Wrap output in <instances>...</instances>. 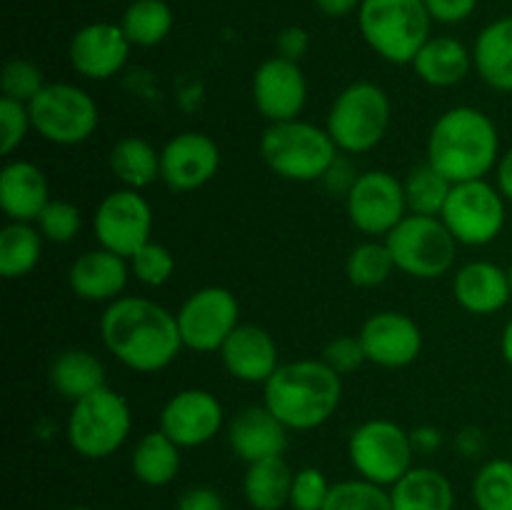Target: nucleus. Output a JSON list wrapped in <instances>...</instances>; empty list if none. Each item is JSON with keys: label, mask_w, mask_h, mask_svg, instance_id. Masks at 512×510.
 I'll return each mask as SVG.
<instances>
[{"label": "nucleus", "mask_w": 512, "mask_h": 510, "mask_svg": "<svg viewBox=\"0 0 512 510\" xmlns=\"http://www.w3.org/2000/svg\"><path fill=\"white\" fill-rule=\"evenodd\" d=\"M500 353H503L505 363L512 368V318L505 323L503 335H500Z\"/></svg>", "instance_id": "51"}, {"label": "nucleus", "mask_w": 512, "mask_h": 510, "mask_svg": "<svg viewBox=\"0 0 512 510\" xmlns=\"http://www.w3.org/2000/svg\"><path fill=\"white\" fill-rule=\"evenodd\" d=\"M358 175L360 173H355L353 163H350L348 158H343V155H338V158H335V163L330 165V170L325 173V178L320 180V183L328 188V193L338 195V198H348L350 188L355 185Z\"/></svg>", "instance_id": "45"}, {"label": "nucleus", "mask_w": 512, "mask_h": 510, "mask_svg": "<svg viewBox=\"0 0 512 510\" xmlns=\"http://www.w3.org/2000/svg\"><path fill=\"white\" fill-rule=\"evenodd\" d=\"M320 13H325L328 18H345L353 10H360L363 0H315Z\"/></svg>", "instance_id": "48"}, {"label": "nucleus", "mask_w": 512, "mask_h": 510, "mask_svg": "<svg viewBox=\"0 0 512 510\" xmlns=\"http://www.w3.org/2000/svg\"><path fill=\"white\" fill-rule=\"evenodd\" d=\"M323 510H395L390 488L375 485L370 480L353 478L335 483L330 488L328 503Z\"/></svg>", "instance_id": "37"}, {"label": "nucleus", "mask_w": 512, "mask_h": 510, "mask_svg": "<svg viewBox=\"0 0 512 510\" xmlns=\"http://www.w3.org/2000/svg\"><path fill=\"white\" fill-rule=\"evenodd\" d=\"M133 430V410L125 395L118 390L98 388L95 393L70 403L65 435L73 448L85 460H103L118 453Z\"/></svg>", "instance_id": "6"}, {"label": "nucleus", "mask_w": 512, "mask_h": 510, "mask_svg": "<svg viewBox=\"0 0 512 510\" xmlns=\"http://www.w3.org/2000/svg\"><path fill=\"white\" fill-rule=\"evenodd\" d=\"M403 188L405 200H408V213L440 218L453 183H450L445 175H440L438 170L425 160L423 165H415V168L405 175Z\"/></svg>", "instance_id": "34"}, {"label": "nucleus", "mask_w": 512, "mask_h": 510, "mask_svg": "<svg viewBox=\"0 0 512 510\" xmlns=\"http://www.w3.org/2000/svg\"><path fill=\"white\" fill-rule=\"evenodd\" d=\"M223 425V403L218 395L203 388L180 390L160 410V430L180 448H198L210 443L223 430Z\"/></svg>", "instance_id": "16"}, {"label": "nucleus", "mask_w": 512, "mask_h": 510, "mask_svg": "<svg viewBox=\"0 0 512 510\" xmlns=\"http://www.w3.org/2000/svg\"><path fill=\"white\" fill-rule=\"evenodd\" d=\"M65 510H95V508H88V505H73V508H65Z\"/></svg>", "instance_id": "52"}, {"label": "nucleus", "mask_w": 512, "mask_h": 510, "mask_svg": "<svg viewBox=\"0 0 512 510\" xmlns=\"http://www.w3.org/2000/svg\"><path fill=\"white\" fill-rule=\"evenodd\" d=\"M180 450L183 448L160 428L145 433L130 455V470L135 480L148 488L170 485L180 473Z\"/></svg>", "instance_id": "28"}, {"label": "nucleus", "mask_w": 512, "mask_h": 510, "mask_svg": "<svg viewBox=\"0 0 512 510\" xmlns=\"http://www.w3.org/2000/svg\"><path fill=\"white\" fill-rule=\"evenodd\" d=\"M505 203L508 200L503 198L498 185L488 183L485 178L453 183L440 220L458 240V245L483 248L503 233L505 220H508Z\"/></svg>", "instance_id": "11"}, {"label": "nucleus", "mask_w": 512, "mask_h": 510, "mask_svg": "<svg viewBox=\"0 0 512 510\" xmlns=\"http://www.w3.org/2000/svg\"><path fill=\"white\" fill-rule=\"evenodd\" d=\"M253 103L270 123L300 118L308 105V80L295 60L275 55L253 73Z\"/></svg>", "instance_id": "17"}, {"label": "nucleus", "mask_w": 512, "mask_h": 510, "mask_svg": "<svg viewBox=\"0 0 512 510\" xmlns=\"http://www.w3.org/2000/svg\"><path fill=\"white\" fill-rule=\"evenodd\" d=\"M45 238L35 223L8 220L0 230V275L5 280H18L33 273L43 255Z\"/></svg>", "instance_id": "32"}, {"label": "nucleus", "mask_w": 512, "mask_h": 510, "mask_svg": "<svg viewBox=\"0 0 512 510\" xmlns=\"http://www.w3.org/2000/svg\"><path fill=\"white\" fill-rule=\"evenodd\" d=\"M395 260L385 240L370 238L355 245L345 260V273L355 288H378L393 275Z\"/></svg>", "instance_id": "35"}, {"label": "nucleus", "mask_w": 512, "mask_h": 510, "mask_svg": "<svg viewBox=\"0 0 512 510\" xmlns=\"http://www.w3.org/2000/svg\"><path fill=\"white\" fill-rule=\"evenodd\" d=\"M50 185L30 160H10L0 170V208L15 223H35L50 203Z\"/></svg>", "instance_id": "24"}, {"label": "nucleus", "mask_w": 512, "mask_h": 510, "mask_svg": "<svg viewBox=\"0 0 512 510\" xmlns=\"http://www.w3.org/2000/svg\"><path fill=\"white\" fill-rule=\"evenodd\" d=\"M45 75L33 60L13 58L5 63L3 75H0V88H3V98L18 100V103L28 105L40 90L45 88Z\"/></svg>", "instance_id": "40"}, {"label": "nucleus", "mask_w": 512, "mask_h": 510, "mask_svg": "<svg viewBox=\"0 0 512 510\" xmlns=\"http://www.w3.org/2000/svg\"><path fill=\"white\" fill-rule=\"evenodd\" d=\"M395 268L418 280H435L455 265L458 240L433 215L408 213L385 238Z\"/></svg>", "instance_id": "9"}, {"label": "nucleus", "mask_w": 512, "mask_h": 510, "mask_svg": "<svg viewBox=\"0 0 512 510\" xmlns=\"http://www.w3.org/2000/svg\"><path fill=\"white\" fill-rule=\"evenodd\" d=\"M415 75L433 88H453L468 78L473 68V53L450 35H430L428 43L420 48L413 63Z\"/></svg>", "instance_id": "25"}, {"label": "nucleus", "mask_w": 512, "mask_h": 510, "mask_svg": "<svg viewBox=\"0 0 512 510\" xmlns=\"http://www.w3.org/2000/svg\"><path fill=\"white\" fill-rule=\"evenodd\" d=\"M473 500L478 510H512V460H488L473 480Z\"/></svg>", "instance_id": "36"}, {"label": "nucleus", "mask_w": 512, "mask_h": 510, "mask_svg": "<svg viewBox=\"0 0 512 510\" xmlns=\"http://www.w3.org/2000/svg\"><path fill=\"white\" fill-rule=\"evenodd\" d=\"M30 130H33V120H30L28 105L0 98V150H3V155L18 150Z\"/></svg>", "instance_id": "42"}, {"label": "nucleus", "mask_w": 512, "mask_h": 510, "mask_svg": "<svg viewBox=\"0 0 512 510\" xmlns=\"http://www.w3.org/2000/svg\"><path fill=\"white\" fill-rule=\"evenodd\" d=\"M343 403V378L323 360H290L263 385V405L288 430L320 428Z\"/></svg>", "instance_id": "3"}, {"label": "nucleus", "mask_w": 512, "mask_h": 510, "mask_svg": "<svg viewBox=\"0 0 512 510\" xmlns=\"http://www.w3.org/2000/svg\"><path fill=\"white\" fill-rule=\"evenodd\" d=\"M508 273H510V285H512V263H510V268H508Z\"/></svg>", "instance_id": "53"}, {"label": "nucleus", "mask_w": 512, "mask_h": 510, "mask_svg": "<svg viewBox=\"0 0 512 510\" xmlns=\"http://www.w3.org/2000/svg\"><path fill=\"white\" fill-rule=\"evenodd\" d=\"M333 485L328 483L320 468H300L293 475V488H290V508L293 510H323L328 503V495Z\"/></svg>", "instance_id": "41"}, {"label": "nucleus", "mask_w": 512, "mask_h": 510, "mask_svg": "<svg viewBox=\"0 0 512 510\" xmlns=\"http://www.w3.org/2000/svg\"><path fill=\"white\" fill-rule=\"evenodd\" d=\"M390 498L395 510H453L455 505L453 483L448 475L428 465H413L390 488Z\"/></svg>", "instance_id": "27"}, {"label": "nucleus", "mask_w": 512, "mask_h": 510, "mask_svg": "<svg viewBox=\"0 0 512 510\" xmlns=\"http://www.w3.org/2000/svg\"><path fill=\"white\" fill-rule=\"evenodd\" d=\"M225 370L240 383L265 385L280 368L278 343L270 330L255 323H240L220 348Z\"/></svg>", "instance_id": "20"}, {"label": "nucleus", "mask_w": 512, "mask_h": 510, "mask_svg": "<svg viewBox=\"0 0 512 510\" xmlns=\"http://www.w3.org/2000/svg\"><path fill=\"white\" fill-rule=\"evenodd\" d=\"M120 28L135 48H155L173 30V10L165 0H133L125 8Z\"/></svg>", "instance_id": "33"}, {"label": "nucleus", "mask_w": 512, "mask_h": 510, "mask_svg": "<svg viewBox=\"0 0 512 510\" xmlns=\"http://www.w3.org/2000/svg\"><path fill=\"white\" fill-rule=\"evenodd\" d=\"M110 170L123 188L145 190L160 180V150L140 135H125L110 148Z\"/></svg>", "instance_id": "31"}, {"label": "nucleus", "mask_w": 512, "mask_h": 510, "mask_svg": "<svg viewBox=\"0 0 512 510\" xmlns=\"http://www.w3.org/2000/svg\"><path fill=\"white\" fill-rule=\"evenodd\" d=\"M425 0H363L358 10L360 35L375 55L393 65H410L430 40Z\"/></svg>", "instance_id": "5"}, {"label": "nucleus", "mask_w": 512, "mask_h": 510, "mask_svg": "<svg viewBox=\"0 0 512 510\" xmlns=\"http://www.w3.org/2000/svg\"><path fill=\"white\" fill-rule=\"evenodd\" d=\"M413 435L388 418H370L350 433L348 458L358 478L393 488L413 468Z\"/></svg>", "instance_id": "8"}, {"label": "nucleus", "mask_w": 512, "mask_h": 510, "mask_svg": "<svg viewBox=\"0 0 512 510\" xmlns=\"http://www.w3.org/2000/svg\"><path fill=\"white\" fill-rule=\"evenodd\" d=\"M33 130L53 145H80L93 138L100 110L93 95L73 83H48L28 103Z\"/></svg>", "instance_id": "10"}, {"label": "nucleus", "mask_w": 512, "mask_h": 510, "mask_svg": "<svg viewBox=\"0 0 512 510\" xmlns=\"http://www.w3.org/2000/svg\"><path fill=\"white\" fill-rule=\"evenodd\" d=\"M40 235H43L48 243H73L78 238L80 228H83V213L75 203L70 200H58L53 198L45 210L40 213V218L35 220Z\"/></svg>", "instance_id": "38"}, {"label": "nucleus", "mask_w": 512, "mask_h": 510, "mask_svg": "<svg viewBox=\"0 0 512 510\" xmlns=\"http://www.w3.org/2000/svg\"><path fill=\"white\" fill-rule=\"evenodd\" d=\"M100 338L118 363L135 373H160L185 348L178 318L140 295H120L100 315Z\"/></svg>", "instance_id": "1"}, {"label": "nucleus", "mask_w": 512, "mask_h": 510, "mask_svg": "<svg viewBox=\"0 0 512 510\" xmlns=\"http://www.w3.org/2000/svg\"><path fill=\"white\" fill-rule=\"evenodd\" d=\"M175 510H225L223 498L210 485H195L188 488L175 503Z\"/></svg>", "instance_id": "46"}, {"label": "nucleus", "mask_w": 512, "mask_h": 510, "mask_svg": "<svg viewBox=\"0 0 512 510\" xmlns=\"http://www.w3.org/2000/svg\"><path fill=\"white\" fill-rule=\"evenodd\" d=\"M413 443H415V448L430 450V448H435V445L440 443V435L435 433V430H430V428L418 430V433H413Z\"/></svg>", "instance_id": "50"}, {"label": "nucleus", "mask_w": 512, "mask_h": 510, "mask_svg": "<svg viewBox=\"0 0 512 510\" xmlns=\"http://www.w3.org/2000/svg\"><path fill=\"white\" fill-rule=\"evenodd\" d=\"M473 68L488 88L512 93V15L480 30L473 45Z\"/></svg>", "instance_id": "26"}, {"label": "nucleus", "mask_w": 512, "mask_h": 510, "mask_svg": "<svg viewBox=\"0 0 512 510\" xmlns=\"http://www.w3.org/2000/svg\"><path fill=\"white\" fill-rule=\"evenodd\" d=\"M130 40L120 23H88L73 35L68 48L70 65L88 80H110L128 65Z\"/></svg>", "instance_id": "19"}, {"label": "nucleus", "mask_w": 512, "mask_h": 510, "mask_svg": "<svg viewBox=\"0 0 512 510\" xmlns=\"http://www.w3.org/2000/svg\"><path fill=\"white\" fill-rule=\"evenodd\" d=\"M500 155L493 118L473 105L445 110L428 133V163L450 183L485 178L498 168Z\"/></svg>", "instance_id": "2"}, {"label": "nucleus", "mask_w": 512, "mask_h": 510, "mask_svg": "<svg viewBox=\"0 0 512 510\" xmlns=\"http://www.w3.org/2000/svg\"><path fill=\"white\" fill-rule=\"evenodd\" d=\"M308 50H310V35L308 30L300 28V25H290V28H283L278 33V55H283V58L300 63Z\"/></svg>", "instance_id": "47"}, {"label": "nucleus", "mask_w": 512, "mask_h": 510, "mask_svg": "<svg viewBox=\"0 0 512 510\" xmlns=\"http://www.w3.org/2000/svg\"><path fill=\"white\" fill-rule=\"evenodd\" d=\"M323 360L330 370L345 378V375L355 373L360 365L368 363V355H365L363 343H360L358 335H338V338L330 340L323 348Z\"/></svg>", "instance_id": "43"}, {"label": "nucleus", "mask_w": 512, "mask_h": 510, "mask_svg": "<svg viewBox=\"0 0 512 510\" xmlns=\"http://www.w3.org/2000/svg\"><path fill=\"white\" fill-rule=\"evenodd\" d=\"M455 303L473 315H495L512 300L510 273L490 260H470L453 275Z\"/></svg>", "instance_id": "22"}, {"label": "nucleus", "mask_w": 512, "mask_h": 510, "mask_svg": "<svg viewBox=\"0 0 512 510\" xmlns=\"http://www.w3.org/2000/svg\"><path fill=\"white\" fill-rule=\"evenodd\" d=\"M345 208L355 230L368 238L385 240L393 233L395 225L408 215L403 180L395 178L388 170H365L350 188Z\"/></svg>", "instance_id": "13"}, {"label": "nucleus", "mask_w": 512, "mask_h": 510, "mask_svg": "<svg viewBox=\"0 0 512 510\" xmlns=\"http://www.w3.org/2000/svg\"><path fill=\"white\" fill-rule=\"evenodd\" d=\"M368 363L380 368H408L423 353V330L410 315L380 310L363 323L358 333Z\"/></svg>", "instance_id": "18"}, {"label": "nucleus", "mask_w": 512, "mask_h": 510, "mask_svg": "<svg viewBox=\"0 0 512 510\" xmlns=\"http://www.w3.org/2000/svg\"><path fill=\"white\" fill-rule=\"evenodd\" d=\"M50 385L60 398L75 403V400L103 388L105 365L90 350L70 348L60 353L50 365Z\"/></svg>", "instance_id": "30"}, {"label": "nucleus", "mask_w": 512, "mask_h": 510, "mask_svg": "<svg viewBox=\"0 0 512 510\" xmlns=\"http://www.w3.org/2000/svg\"><path fill=\"white\" fill-rule=\"evenodd\" d=\"M93 235L100 248L130 258L153 235V208L143 190L118 188L105 195L93 213Z\"/></svg>", "instance_id": "14"}, {"label": "nucleus", "mask_w": 512, "mask_h": 510, "mask_svg": "<svg viewBox=\"0 0 512 510\" xmlns=\"http://www.w3.org/2000/svg\"><path fill=\"white\" fill-rule=\"evenodd\" d=\"M130 263L113 250L95 248L73 260L68 270V285L73 295L85 303L110 305L125 293L130 280Z\"/></svg>", "instance_id": "21"}, {"label": "nucleus", "mask_w": 512, "mask_h": 510, "mask_svg": "<svg viewBox=\"0 0 512 510\" xmlns=\"http://www.w3.org/2000/svg\"><path fill=\"white\" fill-rule=\"evenodd\" d=\"M260 155L278 178L290 183H318L340 155L330 133L308 120L270 123L260 135Z\"/></svg>", "instance_id": "4"}, {"label": "nucleus", "mask_w": 512, "mask_h": 510, "mask_svg": "<svg viewBox=\"0 0 512 510\" xmlns=\"http://www.w3.org/2000/svg\"><path fill=\"white\" fill-rule=\"evenodd\" d=\"M475 5L478 0H425V8H428L430 18L435 23H445V25H453V23H463L473 15Z\"/></svg>", "instance_id": "44"}, {"label": "nucleus", "mask_w": 512, "mask_h": 510, "mask_svg": "<svg viewBox=\"0 0 512 510\" xmlns=\"http://www.w3.org/2000/svg\"><path fill=\"white\" fill-rule=\"evenodd\" d=\"M293 470L283 455L248 463L243 475V495L253 510H283L290 505Z\"/></svg>", "instance_id": "29"}, {"label": "nucleus", "mask_w": 512, "mask_h": 510, "mask_svg": "<svg viewBox=\"0 0 512 510\" xmlns=\"http://www.w3.org/2000/svg\"><path fill=\"white\" fill-rule=\"evenodd\" d=\"M175 318L185 348L195 353H220L225 340L240 325V305L228 288L208 285L190 293Z\"/></svg>", "instance_id": "12"}, {"label": "nucleus", "mask_w": 512, "mask_h": 510, "mask_svg": "<svg viewBox=\"0 0 512 510\" xmlns=\"http://www.w3.org/2000/svg\"><path fill=\"white\" fill-rule=\"evenodd\" d=\"M220 160V145L210 135L185 130L160 150V180L173 193H193L218 175Z\"/></svg>", "instance_id": "15"}, {"label": "nucleus", "mask_w": 512, "mask_h": 510, "mask_svg": "<svg viewBox=\"0 0 512 510\" xmlns=\"http://www.w3.org/2000/svg\"><path fill=\"white\" fill-rule=\"evenodd\" d=\"M390 98L380 85L358 80L335 95L328 110L325 130L345 155L370 153L383 143L390 128Z\"/></svg>", "instance_id": "7"}, {"label": "nucleus", "mask_w": 512, "mask_h": 510, "mask_svg": "<svg viewBox=\"0 0 512 510\" xmlns=\"http://www.w3.org/2000/svg\"><path fill=\"white\" fill-rule=\"evenodd\" d=\"M495 173H498V190L508 203H512V148L500 155Z\"/></svg>", "instance_id": "49"}, {"label": "nucleus", "mask_w": 512, "mask_h": 510, "mask_svg": "<svg viewBox=\"0 0 512 510\" xmlns=\"http://www.w3.org/2000/svg\"><path fill=\"white\" fill-rule=\"evenodd\" d=\"M290 430L265 405H248L233 415L228 425V445L240 460L275 458L288 448Z\"/></svg>", "instance_id": "23"}, {"label": "nucleus", "mask_w": 512, "mask_h": 510, "mask_svg": "<svg viewBox=\"0 0 512 510\" xmlns=\"http://www.w3.org/2000/svg\"><path fill=\"white\" fill-rule=\"evenodd\" d=\"M130 273L138 283H143L145 288H160V285L168 283L175 273V258L165 245L153 243L150 240L148 245L138 250L135 255L128 258Z\"/></svg>", "instance_id": "39"}]
</instances>
